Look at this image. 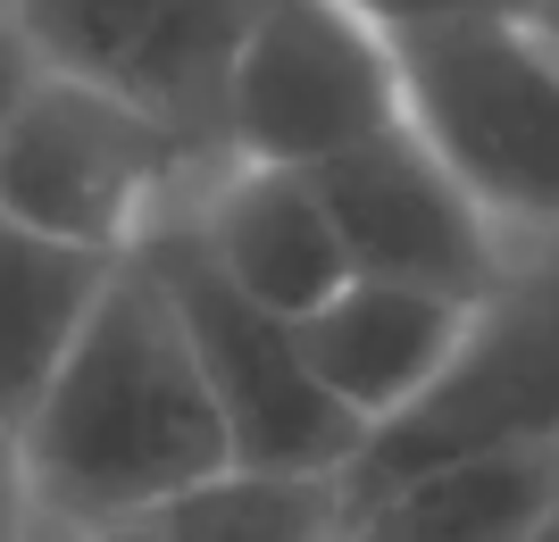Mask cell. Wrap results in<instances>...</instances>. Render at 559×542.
<instances>
[{
  "instance_id": "cell-15",
  "label": "cell",
  "mask_w": 559,
  "mask_h": 542,
  "mask_svg": "<svg viewBox=\"0 0 559 542\" xmlns=\"http://www.w3.org/2000/svg\"><path fill=\"white\" fill-rule=\"evenodd\" d=\"M34 475H25V450H17V425H0V542H25L34 534Z\"/></svg>"
},
{
  "instance_id": "cell-10",
  "label": "cell",
  "mask_w": 559,
  "mask_h": 542,
  "mask_svg": "<svg viewBox=\"0 0 559 542\" xmlns=\"http://www.w3.org/2000/svg\"><path fill=\"white\" fill-rule=\"evenodd\" d=\"M460 326H467V301L384 284V276H350L343 292H326L301 317V359L359 425H384L393 409H409L426 393V376L443 368Z\"/></svg>"
},
{
  "instance_id": "cell-6",
  "label": "cell",
  "mask_w": 559,
  "mask_h": 542,
  "mask_svg": "<svg viewBox=\"0 0 559 542\" xmlns=\"http://www.w3.org/2000/svg\"><path fill=\"white\" fill-rule=\"evenodd\" d=\"M401 125V68L384 25L343 0H267L226 68V159L326 167Z\"/></svg>"
},
{
  "instance_id": "cell-18",
  "label": "cell",
  "mask_w": 559,
  "mask_h": 542,
  "mask_svg": "<svg viewBox=\"0 0 559 542\" xmlns=\"http://www.w3.org/2000/svg\"><path fill=\"white\" fill-rule=\"evenodd\" d=\"M526 542H559V509H551V518H543V526H535Z\"/></svg>"
},
{
  "instance_id": "cell-2",
  "label": "cell",
  "mask_w": 559,
  "mask_h": 542,
  "mask_svg": "<svg viewBox=\"0 0 559 542\" xmlns=\"http://www.w3.org/2000/svg\"><path fill=\"white\" fill-rule=\"evenodd\" d=\"M401 125L467 184L492 226L559 234V50L526 0H492L467 17L393 25Z\"/></svg>"
},
{
  "instance_id": "cell-1",
  "label": "cell",
  "mask_w": 559,
  "mask_h": 542,
  "mask_svg": "<svg viewBox=\"0 0 559 542\" xmlns=\"http://www.w3.org/2000/svg\"><path fill=\"white\" fill-rule=\"evenodd\" d=\"M17 450L34 475V509L68 526L142 509L176 484L234 468L226 418L201 384L185 317L151 260L109 267L100 301L84 309L75 342L59 351L50 384L25 409Z\"/></svg>"
},
{
  "instance_id": "cell-13",
  "label": "cell",
  "mask_w": 559,
  "mask_h": 542,
  "mask_svg": "<svg viewBox=\"0 0 559 542\" xmlns=\"http://www.w3.org/2000/svg\"><path fill=\"white\" fill-rule=\"evenodd\" d=\"M109 251L34 234L17 217H0V425H25L34 393L50 384L59 351L75 342L84 309L109 284Z\"/></svg>"
},
{
  "instance_id": "cell-19",
  "label": "cell",
  "mask_w": 559,
  "mask_h": 542,
  "mask_svg": "<svg viewBox=\"0 0 559 542\" xmlns=\"http://www.w3.org/2000/svg\"><path fill=\"white\" fill-rule=\"evenodd\" d=\"M334 542H350V534H334Z\"/></svg>"
},
{
  "instance_id": "cell-4",
  "label": "cell",
  "mask_w": 559,
  "mask_h": 542,
  "mask_svg": "<svg viewBox=\"0 0 559 542\" xmlns=\"http://www.w3.org/2000/svg\"><path fill=\"white\" fill-rule=\"evenodd\" d=\"M126 260L159 267L167 301H176V317H185V342H192V359H201V384H210L217 418H226L234 468L343 475L350 459H359L368 425L309 376L301 326L276 317V309H259V301H242V292L192 251V234L176 226V217H167L151 242H134Z\"/></svg>"
},
{
  "instance_id": "cell-7",
  "label": "cell",
  "mask_w": 559,
  "mask_h": 542,
  "mask_svg": "<svg viewBox=\"0 0 559 542\" xmlns=\"http://www.w3.org/2000/svg\"><path fill=\"white\" fill-rule=\"evenodd\" d=\"M34 34L43 68L93 75L109 93L142 100L159 125L226 159V68L267 0H9Z\"/></svg>"
},
{
  "instance_id": "cell-14",
  "label": "cell",
  "mask_w": 559,
  "mask_h": 542,
  "mask_svg": "<svg viewBox=\"0 0 559 542\" xmlns=\"http://www.w3.org/2000/svg\"><path fill=\"white\" fill-rule=\"evenodd\" d=\"M34 75H43V50H34V34L17 25V9L0 0V134H9V118H17V100H25Z\"/></svg>"
},
{
  "instance_id": "cell-3",
  "label": "cell",
  "mask_w": 559,
  "mask_h": 542,
  "mask_svg": "<svg viewBox=\"0 0 559 542\" xmlns=\"http://www.w3.org/2000/svg\"><path fill=\"white\" fill-rule=\"evenodd\" d=\"M210 167L217 159H201L142 100L109 93L93 75L43 68L0 134V217L126 260L167 217L192 209Z\"/></svg>"
},
{
  "instance_id": "cell-12",
  "label": "cell",
  "mask_w": 559,
  "mask_h": 542,
  "mask_svg": "<svg viewBox=\"0 0 559 542\" xmlns=\"http://www.w3.org/2000/svg\"><path fill=\"white\" fill-rule=\"evenodd\" d=\"M343 534V475H267L217 468L201 484L75 526V542H334Z\"/></svg>"
},
{
  "instance_id": "cell-11",
  "label": "cell",
  "mask_w": 559,
  "mask_h": 542,
  "mask_svg": "<svg viewBox=\"0 0 559 542\" xmlns=\"http://www.w3.org/2000/svg\"><path fill=\"white\" fill-rule=\"evenodd\" d=\"M559 509V443L435 459L343 501L350 542H526Z\"/></svg>"
},
{
  "instance_id": "cell-17",
  "label": "cell",
  "mask_w": 559,
  "mask_h": 542,
  "mask_svg": "<svg viewBox=\"0 0 559 542\" xmlns=\"http://www.w3.org/2000/svg\"><path fill=\"white\" fill-rule=\"evenodd\" d=\"M526 17H535V25H543V43L559 50V0H526Z\"/></svg>"
},
{
  "instance_id": "cell-16",
  "label": "cell",
  "mask_w": 559,
  "mask_h": 542,
  "mask_svg": "<svg viewBox=\"0 0 559 542\" xmlns=\"http://www.w3.org/2000/svg\"><path fill=\"white\" fill-rule=\"evenodd\" d=\"M343 9H359L368 25H426V17H467V9H492V0H343Z\"/></svg>"
},
{
  "instance_id": "cell-8",
  "label": "cell",
  "mask_w": 559,
  "mask_h": 542,
  "mask_svg": "<svg viewBox=\"0 0 559 542\" xmlns=\"http://www.w3.org/2000/svg\"><path fill=\"white\" fill-rule=\"evenodd\" d=\"M309 184H318L334 234H343L350 276L418 284V292H443L467 309L510 276L501 226L467 201V184L409 125L359 142V150H334L326 167H309Z\"/></svg>"
},
{
  "instance_id": "cell-9",
  "label": "cell",
  "mask_w": 559,
  "mask_h": 542,
  "mask_svg": "<svg viewBox=\"0 0 559 542\" xmlns=\"http://www.w3.org/2000/svg\"><path fill=\"white\" fill-rule=\"evenodd\" d=\"M192 251L242 292V301L276 309L301 326L309 309L350 284L343 234H334L326 201L309 184V167H267V159H217L176 217Z\"/></svg>"
},
{
  "instance_id": "cell-5",
  "label": "cell",
  "mask_w": 559,
  "mask_h": 542,
  "mask_svg": "<svg viewBox=\"0 0 559 542\" xmlns=\"http://www.w3.org/2000/svg\"><path fill=\"white\" fill-rule=\"evenodd\" d=\"M510 443H559V267L501 276L467 309L460 342L426 376V393L384 425H368L359 459L343 468V501L418 475L435 459Z\"/></svg>"
}]
</instances>
